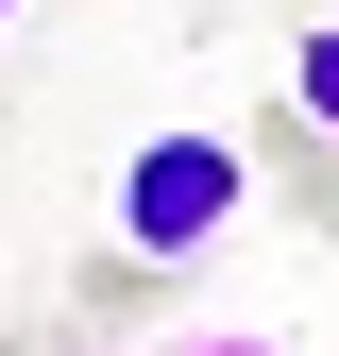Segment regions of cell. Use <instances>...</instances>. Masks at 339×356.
Segmentation results:
<instances>
[{"instance_id": "obj_1", "label": "cell", "mask_w": 339, "mask_h": 356, "mask_svg": "<svg viewBox=\"0 0 339 356\" xmlns=\"http://www.w3.org/2000/svg\"><path fill=\"white\" fill-rule=\"evenodd\" d=\"M238 204H254V153L238 136H136L119 153V254H153V272H187Z\"/></svg>"}, {"instance_id": "obj_2", "label": "cell", "mask_w": 339, "mask_h": 356, "mask_svg": "<svg viewBox=\"0 0 339 356\" xmlns=\"http://www.w3.org/2000/svg\"><path fill=\"white\" fill-rule=\"evenodd\" d=\"M288 119H306V136H339V17L288 34Z\"/></svg>"}, {"instance_id": "obj_3", "label": "cell", "mask_w": 339, "mask_h": 356, "mask_svg": "<svg viewBox=\"0 0 339 356\" xmlns=\"http://www.w3.org/2000/svg\"><path fill=\"white\" fill-rule=\"evenodd\" d=\"M153 289H170V272H153V254H119V238H102V254H85V323H153Z\"/></svg>"}, {"instance_id": "obj_4", "label": "cell", "mask_w": 339, "mask_h": 356, "mask_svg": "<svg viewBox=\"0 0 339 356\" xmlns=\"http://www.w3.org/2000/svg\"><path fill=\"white\" fill-rule=\"evenodd\" d=\"M288 136H306V119H288ZM288 204H306L322 238H339V136H306V153H288Z\"/></svg>"}, {"instance_id": "obj_5", "label": "cell", "mask_w": 339, "mask_h": 356, "mask_svg": "<svg viewBox=\"0 0 339 356\" xmlns=\"http://www.w3.org/2000/svg\"><path fill=\"white\" fill-rule=\"evenodd\" d=\"M153 356H288V339H254V323H187V339H153Z\"/></svg>"}, {"instance_id": "obj_6", "label": "cell", "mask_w": 339, "mask_h": 356, "mask_svg": "<svg viewBox=\"0 0 339 356\" xmlns=\"http://www.w3.org/2000/svg\"><path fill=\"white\" fill-rule=\"evenodd\" d=\"M0 17H17V0H0Z\"/></svg>"}]
</instances>
